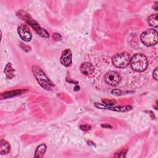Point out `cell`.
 <instances>
[{
    "instance_id": "obj_14",
    "label": "cell",
    "mask_w": 158,
    "mask_h": 158,
    "mask_svg": "<svg viewBox=\"0 0 158 158\" xmlns=\"http://www.w3.org/2000/svg\"><path fill=\"white\" fill-rule=\"evenodd\" d=\"M23 91H24L23 90H16V91H9V92H7L5 93H2L1 95V98L2 99L4 98H10V97H12L14 96L20 94Z\"/></svg>"
},
{
    "instance_id": "obj_9",
    "label": "cell",
    "mask_w": 158,
    "mask_h": 158,
    "mask_svg": "<svg viewBox=\"0 0 158 158\" xmlns=\"http://www.w3.org/2000/svg\"><path fill=\"white\" fill-rule=\"evenodd\" d=\"M95 107L99 108V109H109L114 111H118V112H127L130 110L132 109V107L130 106H117L114 107H112L111 106H107L104 105V104L101 103H95Z\"/></svg>"
},
{
    "instance_id": "obj_11",
    "label": "cell",
    "mask_w": 158,
    "mask_h": 158,
    "mask_svg": "<svg viewBox=\"0 0 158 158\" xmlns=\"http://www.w3.org/2000/svg\"><path fill=\"white\" fill-rule=\"evenodd\" d=\"M46 150V146L44 144L38 146L35 151L34 157H43Z\"/></svg>"
},
{
    "instance_id": "obj_22",
    "label": "cell",
    "mask_w": 158,
    "mask_h": 158,
    "mask_svg": "<svg viewBox=\"0 0 158 158\" xmlns=\"http://www.w3.org/2000/svg\"><path fill=\"white\" fill-rule=\"evenodd\" d=\"M157 2H155L154 3V5L153 6V9H154L155 10H157Z\"/></svg>"
},
{
    "instance_id": "obj_17",
    "label": "cell",
    "mask_w": 158,
    "mask_h": 158,
    "mask_svg": "<svg viewBox=\"0 0 158 158\" xmlns=\"http://www.w3.org/2000/svg\"><path fill=\"white\" fill-rule=\"evenodd\" d=\"M80 127L83 131H88L91 129V126L88 125H81Z\"/></svg>"
},
{
    "instance_id": "obj_20",
    "label": "cell",
    "mask_w": 158,
    "mask_h": 158,
    "mask_svg": "<svg viewBox=\"0 0 158 158\" xmlns=\"http://www.w3.org/2000/svg\"><path fill=\"white\" fill-rule=\"evenodd\" d=\"M111 93L114 94H115V95H118V94H121V91L118 89H115L114 90H112L111 91Z\"/></svg>"
},
{
    "instance_id": "obj_16",
    "label": "cell",
    "mask_w": 158,
    "mask_h": 158,
    "mask_svg": "<svg viewBox=\"0 0 158 158\" xmlns=\"http://www.w3.org/2000/svg\"><path fill=\"white\" fill-rule=\"evenodd\" d=\"M102 101L104 105L107 106H112L116 104V101L112 99H104Z\"/></svg>"
},
{
    "instance_id": "obj_13",
    "label": "cell",
    "mask_w": 158,
    "mask_h": 158,
    "mask_svg": "<svg viewBox=\"0 0 158 158\" xmlns=\"http://www.w3.org/2000/svg\"><path fill=\"white\" fill-rule=\"evenodd\" d=\"M10 149V144L8 143V142L2 140L1 141V144H0V153L1 154H5L9 153V151Z\"/></svg>"
},
{
    "instance_id": "obj_15",
    "label": "cell",
    "mask_w": 158,
    "mask_h": 158,
    "mask_svg": "<svg viewBox=\"0 0 158 158\" xmlns=\"http://www.w3.org/2000/svg\"><path fill=\"white\" fill-rule=\"evenodd\" d=\"M148 22L153 27H157L158 26V21H157V14H152L148 18Z\"/></svg>"
},
{
    "instance_id": "obj_2",
    "label": "cell",
    "mask_w": 158,
    "mask_h": 158,
    "mask_svg": "<svg viewBox=\"0 0 158 158\" xmlns=\"http://www.w3.org/2000/svg\"><path fill=\"white\" fill-rule=\"evenodd\" d=\"M17 15L22 19H23L24 21H25L28 24H29L35 31L40 35V36L44 37V38H48L49 36V35L48 32L44 28H41L40 25L37 22H36L35 20H33L31 17L28 14L27 12H24L22 10H20L17 12Z\"/></svg>"
},
{
    "instance_id": "obj_10",
    "label": "cell",
    "mask_w": 158,
    "mask_h": 158,
    "mask_svg": "<svg viewBox=\"0 0 158 158\" xmlns=\"http://www.w3.org/2000/svg\"><path fill=\"white\" fill-rule=\"evenodd\" d=\"M80 72L85 75H90L94 72V67L93 64L88 62H83L81 64Z\"/></svg>"
},
{
    "instance_id": "obj_4",
    "label": "cell",
    "mask_w": 158,
    "mask_h": 158,
    "mask_svg": "<svg viewBox=\"0 0 158 158\" xmlns=\"http://www.w3.org/2000/svg\"><path fill=\"white\" fill-rule=\"evenodd\" d=\"M142 43L147 46H152L157 44L158 41V34L156 30L149 29L144 31L141 35Z\"/></svg>"
},
{
    "instance_id": "obj_7",
    "label": "cell",
    "mask_w": 158,
    "mask_h": 158,
    "mask_svg": "<svg viewBox=\"0 0 158 158\" xmlns=\"http://www.w3.org/2000/svg\"><path fill=\"white\" fill-rule=\"evenodd\" d=\"M17 32L20 38L25 41L28 42L31 39V33L30 31L29 28L26 25H20L18 27Z\"/></svg>"
},
{
    "instance_id": "obj_5",
    "label": "cell",
    "mask_w": 158,
    "mask_h": 158,
    "mask_svg": "<svg viewBox=\"0 0 158 158\" xmlns=\"http://www.w3.org/2000/svg\"><path fill=\"white\" fill-rule=\"evenodd\" d=\"M130 55L126 52L116 54L112 58V62L114 65L120 69L126 67L130 64Z\"/></svg>"
},
{
    "instance_id": "obj_12",
    "label": "cell",
    "mask_w": 158,
    "mask_h": 158,
    "mask_svg": "<svg viewBox=\"0 0 158 158\" xmlns=\"http://www.w3.org/2000/svg\"><path fill=\"white\" fill-rule=\"evenodd\" d=\"M4 72L6 75L7 78H8V79H11L13 77H14V76H15V74H14L15 70L12 68L10 63H8L6 65V66L5 67Z\"/></svg>"
},
{
    "instance_id": "obj_3",
    "label": "cell",
    "mask_w": 158,
    "mask_h": 158,
    "mask_svg": "<svg viewBox=\"0 0 158 158\" xmlns=\"http://www.w3.org/2000/svg\"><path fill=\"white\" fill-rule=\"evenodd\" d=\"M130 64L133 70L141 72L146 69L148 65V61L144 55L142 54H136L131 57Z\"/></svg>"
},
{
    "instance_id": "obj_19",
    "label": "cell",
    "mask_w": 158,
    "mask_h": 158,
    "mask_svg": "<svg viewBox=\"0 0 158 158\" xmlns=\"http://www.w3.org/2000/svg\"><path fill=\"white\" fill-rule=\"evenodd\" d=\"M127 151H122L121 152H119V154H118V156H115V157H125V154H126Z\"/></svg>"
},
{
    "instance_id": "obj_1",
    "label": "cell",
    "mask_w": 158,
    "mask_h": 158,
    "mask_svg": "<svg viewBox=\"0 0 158 158\" xmlns=\"http://www.w3.org/2000/svg\"><path fill=\"white\" fill-rule=\"evenodd\" d=\"M32 71L36 81L44 89L49 91L54 87V83L49 80L40 67L33 66L32 67Z\"/></svg>"
},
{
    "instance_id": "obj_6",
    "label": "cell",
    "mask_w": 158,
    "mask_h": 158,
    "mask_svg": "<svg viewBox=\"0 0 158 158\" xmlns=\"http://www.w3.org/2000/svg\"><path fill=\"white\" fill-rule=\"evenodd\" d=\"M105 82L110 86H116L121 81V77L119 73L115 71L107 72L104 77Z\"/></svg>"
},
{
    "instance_id": "obj_21",
    "label": "cell",
    "mask_w": 158,
    "mask_h": 158,
    "mask_svg": "<svg viewBox=\"0 0 158 158\" xmlns=\"http://www.w3.org/2000/svg\"><path fill=\"white\" fill-rule=\"evenodd\" d=\"M101 126L102 127H104V128H112V127L110 125H108V124H102V125H101Z\"/></svg>"
},
{
    "instance_id": "obj_8",
    "label": "cell",
    "mask_w": 158,
    "mask_h": 158,
    "mask_svg": "<svg viewBox=\"0 0 158 158\" xmlns=\"http://www.w3.org/2000/svg\"><path fill=\"white\" fill-rule=\"evenodd\" d=\"M72 52L69 49H65L62 51L60 61V63L65 67H70L72 64Z\"/></svg>"
},
{
    "instance_id": "obj_18",
    "label": "cell",
    "mask_w": 158,
    "mask_h": 158,
    "mask_svg": "<svg viewBox=\"0 0 158 158\" xmlns=\"http://www.w3.org/2000/svg\"><path fill=\"white\" fill-rule=\"evenodd\" d=\"M152 76H153V78L157 80V67H156L154 70L153 71V73H152Z\"/></svg>"
}]
</instances>
